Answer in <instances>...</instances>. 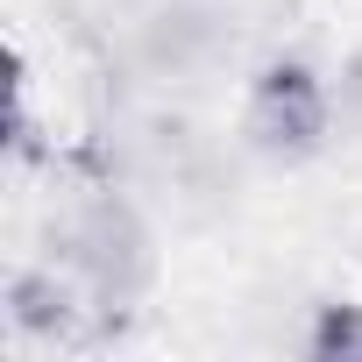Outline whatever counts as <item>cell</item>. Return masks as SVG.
<instances>
[{
  "mask_svg": "<svg viewBox=\"0 0 362 362\" xmlns=\"http://www.w3.org/2000/svg\"><path fill=\"white\" fill-rule=\"evenodd\" d=\"M249 135L277 156H305L327 135V93L305 64H270L249 93Z\"/></svg>",
  "mask_w": 362,
  "mask_h": 362,
  "instance_id": "6da1fadb",
  "label": "cell"
},
{
  "mask_svg": "<svg viewBox=\"0 0 362 362\" xmlns=\"http://www.w3.org/2000/svg\"><path fill=\"white\" fill-rule=\"evenodd\" d=\"M64 242H71V263H78L100 291H128V284L142 277V228H135L114 199H100Z\"/></svg>",
  "mask_w": 362,
  "mask_h": 362,
  "instance_id": "7a4b0ae2",
  "label": "cell"
},
{
  "mask_svg": "<svg viewBox=\"0 0 362 362\" xmlns=\"http://www.w3.org/2000/svg\"><path fill=\"white\" fill-rule=\"evenodd\" d=\"M15 327H22V334H71V327H78V298H71V284H57L50 270L15 277Z\"/></svg>",
  "mask_w": 362,
  "mask_h": 362,
  "instance_id": "3957f363",
  "label": "cell"
},
{
  "mask_svg": "<svg viewBox=\"0 0 362 362\" xmlns=\"http://www.w3.org/2000/svg\"><path fill=\"white\" fill-rule=\"evenodd\" d=\"M313 362H362V305H327L313 320Z\"/></svg>",
  "mask_w": 362,
  "mask_h": 362,
  "instance_id": "277c9868",
  "label": "cell"
}]
</instances>
